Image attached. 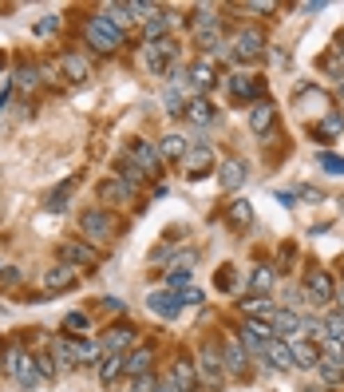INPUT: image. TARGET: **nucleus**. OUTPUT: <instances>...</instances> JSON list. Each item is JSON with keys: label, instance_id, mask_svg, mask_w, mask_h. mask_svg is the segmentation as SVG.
Instances as JSON below:
<instances>
[{"label": "nucleus", "instance_id": "nucleus-13", "mask_svg": "<svg viewBox=\"0 0 344 392\" xmlns=\"http://www.w3.org/2000/svg\"><path fill=\"white\" fill-rule=\"evenodd\" d=\"M269 341H273V329H269V325H261V321H246V329H242V345H246L249 353L261 356Z\"/></svg>", "mask_w": 344, "mask_h": 392}, {"label": "nucleus", "instance_id": "nucleus-2", "mask_svg": "<svg viewBox=\"0 0 344 392\" xmlns=\"http://www.w3.org/2000/svg\"><path fill=\"white\" fill-rule=\"evenodd\" d=\"M87 40H91L99 52H115L123 44V32L111 24L107 16H91V20H87Z\"/></svg>", "mask_w": 344, "mask_h": 392}, {"label": "nucleus", "instance_id": "nucleus-18", "mask_svg": "<svg viewBox=\"0 0 344 392\" xmlns=\"http://www.w3.org/2000/svg\"><path fill=\"white\" fill-rule=\"evenodd\" d=\"M171 384H174L178 392H190V389L198 384V368L190 365L186 356H178V361L171 365Z\"/></svg>", "mask_w": 344, "mask_h": 392}, {"label": "nucleus", "instance_id": "nucleus-31", "mask_svg": "<svg viewBox=\"0 0 344 392\" xmlns=\"http://www.w3.org/2000/svg\"><path fill=\"white\" fill-rule=\"evenodd\" d=\"M16 384H20V389H36L40 384V372H36V361H32V356H24V361H20V368H16Z\"/></svg>", "mask_w": 344, "mask_h": 392}, {"label": "nucleus", "instance_id": "nucleus-21", "mask_svg": "<svg viewBox=\"0 0 344 392\" xmlns=\"http://www.w3.org/2000/svg\"><path fill=\"white\" fill-rule=\"evenodd\" d=\"M150 365H155V349H150V345H139L131 356H123V368L131 372V377H143V372H150Z\"/></svg>", "mask_w": 344, "mask_h": 392}, {"label": "nucleus", "instance_id": "nucleus-36", "mask_svg": "<svg viewBox=\"0 0 344 392\" xmlns=\"http://www.w3.org/2000/svg\"><path fill=\"white\" fill-rule=\"evenodd\" d=\"M143 179H147V174H143V171H139V167H135V163H119V183H127V186H131V190H135V186L139 183H143Z\"/></svg>", "mask_w": 344, "mask_h": 392}, {"label": "nucleus", "instance_id": "nucleus-49", "mask_svg": "<svg viewBox=\"0 0 344 392\" xmlns=\"http://www.w3.org/2000/svg\"><path fill=\"white\" fill-rule=\"evenodd\" d=\"M16 282H20V270H13V266L0 273V285H16Z\"/></svg>", "mask_w": 344, "mask_h": 392}, {"label": "nucleus", "instance_id": "nucleus-25", "mask_svg": "<svg viewBox=\"0 0 344 392\" xmlns=\"http://www.w3.org/2000/svg\"><path fill=\"white\" fill-rule=\"evenodd\" d=\"M297 107H308V111H317V115H329V96H325L320 87H301Z\"/></svg>", "mask_w": 344, "mask_h": 392}, {"label": "nucleus", "instance_id": "nucleus-1", "mask_svg": "<svg viewBox=\"0 0 344 392\" xmlns=\"http://www.w3.org/2000/svg\"><path fill=\"white\" fill-rule=\"evenodd\" d=\"M79 230H84L87 242H111V238H115V218H111V210L91 206V210H84Z\"/></svg>", "mask_w": 344, "mask_h": 392}, {"label": "nucleus", "instance_id": "nucleus-48", "mask_svg": "<svg viewBox=\"0 0 344 392\" xmlns=\"http://www.w3.org/2000/svg\"><path fill=\"white\" fill-rule=\"evenodd\" d=\"M63 325H68V329H87V317H84V313H68Z\"/></svg>", "mask_w": 344, "mask_h": 392}, {"label": "nucleus", "instance_id": "nucleus-8", "mask_svg": "<svg viewBox=\"0 0 344 392\" xmlns=\"http://www.w3.org/2000/svg\"><path fill=\"white\" fill-rule=\"evenodd\" d=\"M198 377L206 380L210 389H218L221 380H226V368H221V356L214 353V345H206V349H202V353H198Z\"/></svg>", "mask_w": 344, "mask_h": 392}, {"label": "nucleus", "instance_id": "nucleus-38", "mask_svg": "<svg viewBox=\"0 0 344 392\" xmlns=\"http://www.w3.org/2000/svg\"><path fill=\"white\" fill-rule=\"evenodd\" d=\"M320 349H325V361H341V365H344V341L325 337V341H320Z\"/></svg>", "mask_w": 344, "mask_h": 392}, {"label": "nucleus", "instance_id": "nucleus-7", "mask_svg": "<svg viewBox=\"0 0 344 392\" xmlns=\"http://www.w3.org/2000/svg\"><path fill=\"white\" fill-rule=\"evenodd\" d=\"M186 80H190V96H206L210 87L218 84V68H214V60H194Z\"/></svg>", "mask_w": 344, "mask_h": 392}, {"label": "nucleus", "instance_id": "nucleus-15", "mask_svg": "<svg viewBox=\"0 0 344 392\" xmlns=\"http://www.w3.org/2000/svg\"><path fill=\"white\" fill-rule=\"evenodd\" d=\"M131 345H135V329H131V325H115V329H107V337H103V353L123 356V349H131Z\"/></svg>", "mask_w": 344, "mask_h": 392}, {"label": "nucleus", "instance_id": "nucleus-45", "mask_svg": "<svg viewBox=\"0 0 344 392\" xmlns=\"http://www.w3.org/2000/svg\"><path fill=\"white\" fill-rule=\"evenodd\" d=\"M320 171H329V174H344V159H336V155H320Z\"/></svg>", "mask_w": 344, "mask_h": 392}, {"label": "nucleus", "instance_id": "nucleus-17", "mask_svg": "<svg viewBox=\"0 0 344 392\" xmlns=\"http://www.w3.org/2000/svg\"><path fill=\"white\" fill-rule=\"evenodd\" d=\"M221 190H237V186L249 179V167H246V159H226L221 163Z\"/></svg>", "mask_w": 344, "mask_h": 392}, {"label": "nucleus", "instance_id": "nucleus-10", "mask_svg": "<svg viewBox=\"0 0 344 392\" xmlns=\"http://www.w3.org/2000/svg\"><path fill=\"white\" fill-rule=\"evenodd\" d=\"M273 123H277V107H273L269 99H258V103L249 107V131H253V135H269Z\"/></svg>", "mask_w": 344, "mask_h": 392}, {"label": "nucleus", "instance_id": "nucleus-34", "mask_svg": "<svg viewBox=\"0 0 344 392\" xmlns=\"http://www.w3.org/2000/svg\"><path fill=\"white\" fill-rule=\"evenodd\" d=\"M0 356H4V372H8V377H16V368H20V361H24V349H20V345H4V349H0Z\"/></svg>", "mask_w": 344, "mask_h": 392}, {"label": "nucleus", "instance_id": "nucleus-16", "mask_svg": "<svg viewBox=\"0 0 344 392\" xmlns=\"http://www.w3.org/2000/svg\"><path fill=\"white\" fill-rule=\"evenodd\" d=\"M60 72L68 84H84L87 75H91V63H87V56H79V52H68L60 60Z\"/></svg>", "mask_w": 344, "mask_h": 392}, {"label": "nucleus", "instance_id": "nucleus-3", "mask_svg": "<svg viewBox=\"0 0 344 392\" xmlns=\"http://www.w3.org/2000/svg\"><path fill=\"white\" fill-rule=\"evenodd\" d=\"M174 56H178V44H174V40H159V44H147V52H143V63H147L155 75H171Z\"/></svg>", "mask_w": 344, "mask_h": 392}, {"label": "nucleus", "instance_id": "nucleus-26", "mask_svg": "<svg viewBox=\"0 0 344 392\" xmlns=\"http://www.w3.org/2000/svg\"><path fill=\"white\" fill-rule=\"evenodd\" d=\"M230 96L234 99H253V96H261V80L253 75H230Z\"/></svg>", "mask_w": 344, "mask_h": 392}, {"label": "nucleus", "instance_id": "nucleus-42", "mask_svg": "<svg viewBox=\"0 0 344 392\" xmlns=\"http://www.w3.org/2000/svg\"><path fill=\"white\" fill-rule=\"evenodd\" d=\"M36 68H28V63H24V68H20V72H16V87H20V91H28V87H36Z\"/></svg>", "mask_w": 344, "mask_h": 392}, {"label": "nucleus", "instance_id": "nucleus-39", "mask_svg": "<svg viewBox=\"0 0 344 392\" xmlns=\"http://www.w3.org/2000/svg\"><path fill=\"white\" fill-rule=\"evenodd\" d=\"M32 361H36V372H40V380H52V377H56V372H60V368H56V361H52L48 353L32 356Z\"/></svg>", "mask_w": 344, "mask_h": 392}, {"label": "nucleus", "instance_id": "nucleus-14", "mask_svg": "<svg viewBox=\"0 0 344 392\" xmlns=\"http://www.w3.org/2000/svg\"><path fill=\"white\" fill-rule=\"evenodd\" d=\"M75 282H79L75 266H52V270H44V289H48V294H63V289H72Z\"/></svg>", "mask_w": 344, "mask_h": 392}, {"label": "nucleus", "instance_id": "nucleus-24", "mask_svg": "<svg viewBox=\"0 0 344 392\" xmlns=\"http://www.w3.org/2000/svg\"><path fill=\"white\" fill-rule=\"evenodd\" d=\"M226 222H230V226H237V230L253 226V202H246V198L230 202V206H226Z\"/></svg>", "mask_w": 344, "mask_h": 392}, {"label": "nucleus", "instance_id": "nucleus-19", "mask_svg": "<svg viewBox=\"0 0 344 392\" xmlns=\"http://www.w3.org/2000/svg\"><path fill=\"white\" fill-rule=\"evenodd\" d=\"M186 119L198 123V127H210V123L218 119V111H214V103H210L206 96H194L190 103H186Z\"/></svg>", "mask_w": 344, "mask_h": 392}, {"label": "nucleus", "instance_id": "nucleus-47", "mask_svg": "<svg viewBox=\"0 0 344 392\" xmlns=\"http://www.w3.org/2000/svg\"><path fill=\"white\" fill-rule=\"evenodd\" d=\"M178 297H182V306H198V301H202V289H194V285H186V289H182Z\"/></svg>", "mask_w": 344, "mask_h": 392}, {"label": "nucleus", "instance_id": "nucleus-6", "mask_svg": "<svg viewBox=\"0 0 344 392\" xmlns=\"http://www.w3.org/2000/svg\"><path fill=\"white\" fill-rule=\"evenodd\" d=\"M261 52H265V36H261L258 28H242V32L234 36V56L237 60L253 63V60H261Z\"/></svg>", "mask_w": 344, "mask_h": 392}, {"label": "nucleus", "instance_id": "nucleus-11", "mask_svg": "<svg viewBox=\"0 0 344 392\" xmlns=\"http://www.w3.org/2000/svg\"><path fill=\"white\" fill-rule=\"evenodd\" d=\"M221 365L230 368L234 377H246V349L237 345L234 333H226V337H221Z\"/></svg>", "mask_w": 344, "mask_h": 392}, {"label": "nucleus", "instance_id": "nucleus-46", "mask_svg": "<svg viewBox=\"0 0 344 392\" xmlns=\"http://www.w3.org/2000/svg\"><path fill=\"white\" fill-rule=\"evenodd\" d=\"M56 28H60V16H44V20L36 24V36H52Z\"/></svg>", "mask_w": 344, "mask_h": 392}, {"label": "nucleus", "instance_id": "nucleus-51", "mask_svg": "<svg viewBox=\"0 0 344 392\" xmlns=\"http://www.w3.org/2000/svg\"><path fill=\"white\" fill-rule=\"evenodd\" d=\"M336 44H341V52H344V32H341V40H336Z\"/></svg>", "mask_w": 344, "mask_h": 392}, {"label": "nucleus", "instance_id": "nucleus-27", "mask_svg": "<svg viewBox=\"0 0 344 392\" xmlns=\"http://www.w3.org/2000/svg\"><path fill=\"white\" fill-rule=\"evenodd\" d=\"M182 155H186V139L182 135H162L159 139V159L162 163H166V159H178V163H182Z\"/></svg>", "mask_w": 344, "mask_h": 392}, {"label": "nucleus", "instance_id": "nucleus-5", "mask_svg": "<svg viewBox=\"0 0 344 392\" xmlns=\"http://www.w3.org/2000/svg\"><path fill=\"white\" fill-rule=\"evenodd\" d=\"M127 163H135L143 174H162L159 147H150V143H143V139H135V143L127 147Z\"/></svg>", "mask_w": 344, "mask_h": 392}, {"label": "nucleus", "instance_id": "nucleus-12", "mask_svg": "<svg viewBox=\"0 0 344 392\" xmlns=\"http://www.w3.org/2000/svg\"><path fill=\"white\" fill-rule=\"evenodd\" d=\"M305 294L313 306H325V301H332V278L325 270H308L305 278Z\"/></svg>", "mask_w": 344, "mask_h": 392}, {"label": "nucleus", "instance_id": "nucleus-33", "mask_svg": "<svg viewBox=\"0 0 344 392\" xmlns=\"http://www.w3.org/2000/svg\"><path fill=\"white\" fill-rule=\"evenodd\" d=\"M99 195L107 198V202H131L135 190H131L127 183H103V186H99Z\"/></svg>", "mask_w": 344, "mask_h": 392}, {"label": "nucleus", "instance_id": "nucleus-44", "mask_svg": "<svg viewBox=\"0 0 344 392\" xmlns=\"http://www.w3.org/2000/svg\"><path fill=\"white\" fill-rule=\"evenodd\" d=\"M166 285H171V294L182 289V285H190V270H166Z\"/></svg>", "mask_w": 344, "mask_h": 392}, {"label": "nucleus", "instance_id": "nucleus-53", "mask_svg": "<svg viewBox=\"0 0 344 392\" xmlns=\"http://www.w3.org/2000/svg\"><path fill=\"white\" fill-rule=\"evenodd\" d=\"M341 96H344V84H341Z\"/></svg>", "mask_w": 344, "mask_h": 392}, {"label": "nucleus", "instance_id": "nucleus-9", "mask_svg": "<svg viewBox=\"0 0 344 392\" xmlns=\"http://www.w3.org/2000/svg\"><path fill=\"white\" fill-rule=\"evenodd\" d=\"M147 306H150V313H155V317L171 321V317H178V313H182V297L171 294V289H155V294L147 297Z\"/></svg>", "mask_w": 344, "mask_h": 392}, {"label": "nucleus", "instance_id": "nucleus-43", "mask_svg": "<svg viewBox=\"0 0 344 392\" xmlns=\"http://www.w3.org/2000/svg\"><path fill=\"white\" fill-rule=\"evenodd\" d=\"M341 127H344V119L336 115V111H329V115L320 119V131H325V135H341Z\"/></svg>", "mask_w": 344, "mask_h": 392}, {"label": "nucleus", "instance_id": "nucleus-23", "mask_svg": "<svg viewBox=\"0 0 344 392\" xmlns=\"http://www.w3.org/2000/svg\"><path fill=\"white\" fill-rule=\"evenodd\" d=\"M269 329H273V337H281V341H285V337L301 333V317H297L293 309H277V313H273V325H269Z\"/></svg>", "mask_w": 344, "mask_h": 392}, {"label": "nucleus", "instance_id": "nucleus-32", "mask_svg": "<svg viewBox=\"0 0 344 392\" xmlns=\"http://www.w3.org/2000/svg\"><path fill=\"white\" fill-rule=\"evenodd\" d=\"M317 372H320L325 384H332V389L344 384V365H341V361H317Z\"/></svg>", "mask_w": 344, "mask_h": 392}, {"label": "nucleus", "instance_id": "nucleus-20", "mask_svg": "<svg viewBox=\"0 0 344 392\" xmlns=\"http://www.w3.org/2000/svg\"><path fill=\"white\" fill-rule=\"evenodd\" d=\"M60 257H63V262H72V266H95V262H99V254L91 250V246H84V242H63L60 246Z\"/></svg>", "mask_w": 344, "mask_h": 392}, {"label": "nucleus", "instance_id": "nucleus-28", "mask_svg": "<svg viewBox=\"0 0 344 392\" xmlns=\"http://www.w3.org/2000/svg\"><path fill=\"white\" fill-rule=\"evenodd\" d=\"M273 282H277V270L273 266H253V273H249V294L258 289V294H269Z\"/></svg>", "mask_w": 344, "mask_h": 392}, {"label": "nucleus", "instance_id": "nucleus-22", "mask_svg": "<svg viewBox=\"0 0 344 392\" xmlns=\"http://www.w3.org/2000/svg\"><path fill=\"white\" fill-rule=\"evenodd\" d=\"M265 361H269V368H293V349L281 341V337H273L269 345H265Z\"/></svg>", "mask_w": 344, "mask_h": 392}, {"label": "nucleus", "instance_id": "nucleus-4", "mask_svg": "<svg viewBox=\"0 0 344 392\" xmlns=\"http://www.w3.org/2000/svg\"><path fill=\"white\" fill-rule=\"evenodd\" d=\"M182 171H186V179H206V174L214 171V147H206V143H194V147H186Z\"/></svg>", "mask_w": 344, "mask_h": 392}, {"label": "nucleus", "instance_id": "nucleus-29", "mask_svg": "<svg viewBox=\"0 0 344 392\" xmlns=\"http://www.w3.org/2000/svg\"><path fill=\"white\" fill-rule=\"evenodd\" d=\"M289 349H293V365H301V368H317L320 353H317V345H313V341H297V345H289Z\"/></svg>", "mask_w": 344, "mask_h": 392}, {"label": "nucleus", "instance_id": "nucleus-35", "mask_svg": "<svg viewBox=\"0 0 344 392\" xmlns=\"http://www.w3.org/2000/svg\"><path fill=\"white\" fill-rule=\"evenodd\" d=\"M119 372H123V356H107V361L99 365V380H103V384H115Z\"/></svg>", "mask_w": 344, "mask_h": 392}, {"label": "nucleus", "instance_id": "nucleus-50", "mask_svg": "<svg viewBox=\"0 0 344 392\" xmlns=\"http://www.w3.org/2000/svg\"><path fill=\"white\" fill-rule=\"evenodd\" d=\"M159 392H178V389H174L171 380H166V384H159Z\"/></svg>", "mask_w": 344, "mask_h": 392}, {"label": "nucleus", "instance_id": "nucleus-52", "mask_svg": "<svg viewBox=\"0 0 344 392\" xmlns=\"http://www.w3.org/2000/svg\"><path fill=\"white\" fill-rule=\"evenodd\" d=\"M0 68H4V56H0Z\"/></svg>", "mask_w": 344, "mask_h": 392}, {"label": "nucleus", "instance_id": "nucleus-37", "mask_svg": "<svg viewBox=\"0 0 344 392\" xmlns=\"http://www.w3.org/2000/svg\"><path fill=\"white\" fill-rule=\"evenodd\" d=\"M75 186H79V179H72L68 186H56V190H52V198H48V210H63V202L72 198V190H75Z\"/></svg>", "mask_w": 344, "mask_h": 392}, {"label": "nucleus", "instance_id": "nucleus-41", "mask_svg": "<svg viewBox=\"0 0 344 392\" xmlns=\"http://www.w3.org/2000/svg\"><path fill=\"white\" fill-rule=\"evenodd\" d=\"M127 392H159V380L150 377V372H143V377L131 380V389H127Z\"/></svg>", "mask_w": 344, "mask_h": 392}, {"label": "nucleus", "instance_id": "nucleus-40", "mask_svg": "<svg viewBox=\"0 0 344 392\" xmlns=\"http://www.w3.org/2000/svg\"><path fill=\"white\" fill-rule=\"evenodd\" d=\"M242 313H249V317H258V313H269V301H265V297H253V294H249L246 301H242Z\"/></svg>", "mask_w": 344, "mask_h": 392}, {"label": "nucleus", "instance_id": "nucleus-30", "mask_svg": "<svg viewBox=\"0 0 344 392\" xmlns=\"http://www.w3.org/2000/svg\"><path fill=\"white\" fill-rule=\"evenodd\" d=\"M166 28H171V16H166V13H150V20H147V44L166 40Z\"/></svg>", "mask_w": 344, "mask_h": 392}]
</instances>
